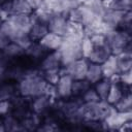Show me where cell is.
Segmentation results:
<instances>
[{
  "label": "cell",
  "mask_w": 132,
  "mask_h": 132,
  "mask_svg": "<svg viewBox=\"0 0 132 132\" xmlns=\"http://www.w3.org/2000/svg\"><path fill=\"white\" fill-rule=\"evenodd\" d=\"M80 41H81L80 37L69 36V35L63 37V42L60 48L58 50L61 56L62 66H66L69 63L79 58H84L80 48Z\"/></svg>",
  "instance_id": "cell-1"
},
{
  "label": "cell",
  "mask_w": 132,
  "mask_h": 132,
  "mask_svg": "<svg viewBox=\"0 0 132 132\" xmlns=\"http://www.w3.org/2000/svg\"><path fill=\"white\" fill-rule=\"evenodd\" d=\"M106 43L112 55L121 54L128 45L131 44V33L121 29H111L105 33Z\"/></svg>",
  "instance_id": "cell-2"
},
{
  "label": "cell",
  "mask_w": 132,
  "mask_h": 132,
  "mask_svg": "<svg viewBox=\"0 0 132 132\" xmlns=\"http://www.w3.org/2000/svg\"><path fill=\"white\" fill-rule=\"evenodd\" d=\"M89 61L86 58H79L71 63H69L66 66H62L61 68V74L67 73L72 77L73 80L76 79H82L86 78L87 70H88Z\"/></svg>",
  "instance_id": "cell-3"
},
{
  "label": "cell",
  "mask_w": 132,
  "mask_h": 132,
  "mask_svg": "<svg viewBox=\"0 0 132 132\" xmlns=\"http://www.w3.org/2000/svg\"><path fill=\"white\" fill-rule=\"evenodd\" d=\"M54 102L55 99L46 95H40L29 99V108L33 113L42 118L52 109Z\"/></svg>",
  "instance_id": "cell-4"
},
{
  "label": "cell",
  "mask_w": 132,
  "mask_h": 132,
  "mask_svg": "<svg viewBox=\"0 0 132 132\" xmlns=\"http://www.w3.org/2000/svg\"><path fill=\"white\" fill-rule=\"evenodd\" d=\"M72 84L73 79L67 73H62L58 82L55 85L56 98L57 99H68L72 96Z\"/></svg>",
  "instance_id": "cell-5"
},
{
  "label": "cell",
  "mask_w": 132,
  "mask_h": 132,
  "mask_svg": "<svg viewBox=\"0 0 132 132\" xmlns=\"http://www.w3.org/2000/svg\"><path fill=\"white\" fill-rule=\"evenodd\" d=\"M131 120H132V111L131 112H120L116 110L103 121L104 130H119V128L125 122L131 121Z\"/></svg>",
  "instance_id": "cell-6"
},
{
  "label": "cell",
  "mask_w": 132,
  "mask_h": 132,
  "mask_svg": "<svg viewBox=\"0 0 132 132\" xmlns=\"http://www.w3.org/2000/svg\"><path fill=\"white\" fill-rule=\"evenodd\" d=\"M48 53V51L42 46L39 41H33L26 50H25V54L24 56L33 64L38 66L39 62L41 61V59Z\"/></svg>",
  "instance_id": "cell-7"
},
{
  "label": "cell",
  "mask_w": 132,
  "mask_h": 132,
  "mask_svg": "<svg viewBox=\"0 0 132 132\" xmlns=\"http://www.w3.org/2000/svg\"><path fill=\"white\" fill-rule=\"evenodd\" d=\"M41 72L46 71V70H52V69H58L62 67L61 63V56L59 51H52L48 52L39 62L37 66Z\"/></svg>",
  "instance_id": "cell-8"
},
{
  "label": "cell",
  "mask_w": 132,
  "mask_h": 132,
  "mask_svg": "<svg viewBox=\"0 0 132 132\" xmlns=\"http://www.w3.org/2000/svg\"><path fill=\"white\" fill-rule=\"evenodd\" d=\"M67 22H68V19L66 15L62 13H53L47 24L48 32H52L64 37L67 29Z\"/></svg>",
  "instance_id": "cell-9"
},
{
  "label": "cell",
  "mask_w": 132,
  "mask_h": 132,
  "mask_svg": "<svg viewBox=\"0 0 132 132\" xmlns=\"http://www.w3.org/2000/svg\"><path fill=\"white\" fill-rule=\"evenodd\" d=\"M125 11H120V10H114V9H106L101 16L102 22L105 24L108 30L111 29H118L120 26V23L123 19Z\"/></svg>",
  "instance_id": "cell-10"
},
{
  "label": "cell",
  "mask_w": 132,
  "mask_h": 132,
  "mask_svg": "<svg viewBox=\"0 0 132 132\" xmlns=\"http://www.w3.org/2000/svg\"><path fill=\"white\" fill-rule=\"evenodd\" d=\"M8 20L11 22V24L14 26V28L18 31L28 32V33L33 23L32 13L31 14H11L10 16H8Z\"/></svg>",
  "instance_id": "cell-11"
},
{
  "label": "cell",
  "mask_w": 132,
  "mask_h": 132,
  "mask_svg": "<svg viewBox=\"0 0 132 132\" xmlns=\"http://www.w3.org/2000/svg\"><path fill=\"white\" fill-rule=\"evenodd\" d=\"M127 92H130V87L124 86L121 82H111L107 97H106V101L109 104L114 105L122 98V96Z\"/></svg>",
  "instance_id": "cell-12"
},
{
  "label": "cell",
  "mask_w": 132,
  "mask_h": 132,
  "mask_svg": "<svg viewBox=\"0 0 132 132\" xmlns=\"http://www.w3.org/2000/svg\"><path fill=\"white\" fill-rule=\"evenodd\" d=\"M116 57H117V63H118L119 73H123V72H126V71L131 70V67H132V51H131V44L128 45L121 54L117 55Z\"/></svg>",
  "instance_id": "cell-13"
},
{
  "label": "cell",
  "mask_w": 132,
  "mask_h": 132,
  "mask_svg": "<svg viewBox=\"0 0 132 132\" xmlns=\"http://www.w3.org/2000/svg\"><path fill=\"white\" fill-rule=\"evenodd\" d=\"M63 42V36L52 33V32H47L40 40L39 43L44 46L48 52L52 51H57L60 48L61 44Z\"/></svg>",
  "instance_id": "cell-14"
},
{
  "label": "cell",
  "mask_w": 132,
  "mask_h": 132,
  "mask_svg": "<svg viewBox=\"0 0 132 132\" xmlns=\"http://www.w3.org/2000/svg\"><path fill=\"white\" fill-rule=\"evenodd\" d=\"M110 55H112L111 51L107 45V43H105L104 45H101V46H94V50L89 56L88 61L92 63L102 64Z\"/></svg>",
  "instance_id": "cell-15"
},
{
  "label": "cell",
  "mask_w": 132,
  "mask_h": 132,
  "mask_svg": "<svg viewBox=\"0 0 132 132\" xmlns=\"http://www.w3.org/2000/svg\"><path fill=\"white\" fill-rule=\"evenodd\" d=\"M16 95H20L18 91V82L10 80L0 81V100H10Z\"/></svg>",
  "instance_id": "cell-16"
},
{
  "label": "cell",
  "mask_w": 132,
  "mask_h": 132,
  "mask_svg": "<svg viewBox=\"0 0 132 132\" xmlns=\"http://www.w3.org/2000/svg\"><path fill=\"white\" fill-rule=\"evenodd\" d=\"M102 72L104 78H110L111 76L116 74H120L118 70V63H117V57L114 55H110L102 64Z\"/></svg>",
  "instance_id": "cell-17"
},
{
  "label": "cell",
  "mask_w": 132,
  "mask_h": 132,
  "mask_svg": "<svg viewBox=\"0 0 132 132\" xmlns=\"http://www.w3.org/2000/svg\"><path fill=\"white\" fill-rule=\"evenodd\" d=\"M102 78H104V77H103L101 64L89 62L88 70H87V74H86V79L93 86L94 84H96L97 81H99Z\"/></svg>",
  "instance_id": "cell-18"
},
{
  "label": "cell",
  "mask_w": 132,
  "mask_h": 132,
  "mask_svg": "<svg viewBox=\"0 0 132 132\" xmlns=\"http://www.w3.org/2000/svg\"><path fill=\"white\" fill-rule=\"evenodd\" d=\"M47 32H48V29H47L46 24H43L41 22L33 20V23H32L30 31H29V35H30L32 41H39Z\"/></svg>",
  "instance_id": "cell-19"
},
{
  "label": "cell",
  "mask_w": 132,
  "mask_h": 132,
  "mask_svg": "<svg viewBox=\"0 0 132 132\" xmlns=\"http://www.w3.org/2000/svg\"><path fill=\"white\" fill-rule=\"evenodd\" d=\"M2 52H3V54H4L7 58H9L11 61H14V60H16V59L23 57L24 54H25V50H24L23 47H21L19 44H16L15 42H12V41H10V42L2 50Z\"/></svg>",
  "instance_id": "cell-20"
},
{
  "label": "cell",
  "mask_w": 132,
  "mask_h": 132,
  "mask_svg": "<svg viewBox=\"0 0 132 132\" xmlns=\"http://www.w3.org/2000/svg\"><path fill=\"white\" fill-rule=\"evenodd\" d=\"M1 120L5 131H22L20 120L16 119L11 112L1 117Z\"/></svg>",
  "instance_id": "cell-21"
},
{
  "label": "cell",
  "mask_w": 132,
  "mask_h": 132,
  "mask_svg": "<svg viewBox=\"0 0 132 132\" xmlns=\"http://www.w3.org/2000/svg\"><path fill=\"white\" fill-rule=\"evenodd\" d=\"M94 15H96L97 18H100L103 15L104 11L106 10L103 0H84L82 3Z\"/></svg>",
  "instance_id": "cell-22"
},
{
  "label": "cell",
  "mask_w": 132,
  "mask_h": 132,
  "mask_svg": "<svg viewBox=\"0 0 132 132\" xmlns=\"http://www.w3.org/2000/svg\"><path fill=\"white\" fill-rule=\"evenodd\" d=\"M12 14H31L33 9L27 0H11Z\"/></svg>",
  "instance_id": "cell-23"
},
{
  "label": "cell",
  "mask_w": 132,
  "mask_h": 132,
  "mask_svg": "<svg viewBox=\"0 0 132 132\" xmlns=\"http://www.w3.org/2000/svg\"><path fill=\"white\" fill-rule=\"evenodd\" d=\"M117 111L120 112H131L132 111V96L131 92L125 93L122 98L113 105Z\"/></svg>",
  "instance_id": "cell-24"
},
{
  "label": "cell",
  "mask_w": 132,
  "mask_h": 132,
  "mask_svg": "<svg viewBox=\"0 0 132 132\" xmlns=\"http://www.w3.org/2000/svg\"><path fill=\"white\" fill-rule=\"evenodd\" d=\"M93 88L95 89L96 93L98 94L100 100H106L109 88H110V81L107 78H102L96 84L93 85Z\"/></svg>",
  "instance_id": "cell-25"
},
{
  "label": "cell",
  "mask_w": 132,
  "mask_h": 132,
  "mask_svg": "<svg viewBox=\"0 0 132 132\" xmlns=\"http://www.w3.org/2000/svg\"><path fill=\"white\" fill-rule=\"evenodd\" d=\"M66 35L82 38V37L85 36V33H84V26H82L81 24H79V23H75V22H72V21H69V20H68L65 36H66Z\"/></svg>",
  "instance_id": "cell-26"
},
{
  "label": "cell",
  "mask_w": 132,
  "mask_h": 132,
  "mask_svg": "<svg viewBox=\"0 0 132 132\" xmlns=\"http://www.w3.org/2000/svg\"><path fill=\"white\" fill-rule=\"evenodd\" d=\"M90 87H92V85L86 78L73 80V84H72V96L80 97L84 94V92L87 91Z\"/></svg>",
  "instance_id": "cell-27"
},
{
  "label": "cell",
  "mask_w": 132,
  "mask_h": 132,
  "mask_svg": "<svg viewBox=\"0 0 132 132\" xmlns=\"http://www.w3.org/2000/svg\"><path fill=\"white\" fill-rule=\"evenodd\" d=\"M11 41L15 42L16 44H19L24 50H26L33 42L28 32H19V33H16L14 35V37L11 39Z\"/></svg>",
  "instance_id": "cell-28"
},
{
  "label": "cell",
  "mask_w": 132,
  "mask_h": 132,
  "mask_svg": "<svg viewBox=\"0 0 132 132\" xmlns=\"http://www.w3.org/2000/svg\"><path fill=\"white\" fill-rule=\"evenodd\" d=\"M62 68V67H61ZM61 68H58V69H52V70H46V71H43L42 72V76L44 78V80L47 82V84H51V85H56L61 76Z\"/></svg>",
  "instance_id": "cell-29"
},
{
  "label": "cell",
  "mask_w": 132,
  "mask_h": 132,
  "mask_svg": "<svg viewBox=\"0 0 132 132\" xmlns=\"http://www.w3.org/2000/svg\"><path fill=\"white\" fill-rule=\"evenodd\" d=\"M80 48H81V54H82V57L88 59L89 56L91 55V53L93 52L94 50V44L92 43L90 37L88 36H84L81 38V41H80Z\"/></svg>",
  "instance_id": "cell-30"
},
{
  "label": "cell",
  "mask_w": 132,
  "mask_h": 132,
  "mask_svg": "<svg viewBox=\"0 0 132 132\" xmlns=\"http://www.w3.org/2000/svg\"><path fill=\"white\" fill-rule=\"evenodd\" d=\"M81 100L84 103H90V102H98L100 101V98L98 96V94L96 93L95 89L92 87H90L87 91L84 92V94L80 96Z\"/></svg>",
  "instance_id": "cell-31"
},
{
  "label": "cell",
  "mask_w": 132,
  "mask_h": 132,
  "mask_svg": "<svg viewBox=\"0 0 132 132\" xmlns=\"http://www.w3.org/2000/svg\"><path fill=\"white\" fill-rule=\"evenodd\" d=\"M11 109H12V103L9 99L0 100V117H3L11 112Z\"/></svg>",
  "instance_id": "cell-32"
},
{
  "label": "cell",
  "mask_w": 132,
  "mask_h": 132,
  "mask_svg": "<svg viewBox=\"0 0 132 132\" xmlns=\"http://www.w3.org/2000/svg\"><path fill=\"white\" fill-rule=\"evenodd\" d=\"M94 46H101L106 43V37L105 34H93L89 36Z\"/></svg>",
  "instance_id": "cell-33"
},
{
  "label": "cell",
  "mask_w": 132,
  "mask_h": 132,
  "mask_svg": "<svg viewBox=\"0 0 132 132\" xmlns=\"http://www.w3.org/2000/svg\"><path fill=\"white\" fill-rule=\"evenodd\" d=\"M120 82L127 87L131 86V70L120 73Z\"/></svg>",
  "instance_id": "cell-34"
},
{
  "label": "cell",
  "mask_w": 132,
  "mask_h": 132,
  "mask_svg": "<svg viewBox=\"0 0 132 132\" xmlns=\"http://www.w3.org/2000/svg\"><path fill=\"white\" fill-rule=\"evenodd\" d=\"M9 42H10L9 37H8L5 33H3V32L0 30V51H2Z\"/></svg>",
  "instance_id": "cell-35"
},
{
  "label": "cell",
  "mask_w": 132,
  "mask_h": 132,
  "mask_svg": "<svg viewBox=\"0 0 132 132\" xmlns=\"http://www.w3.org/2000/svg\"><path fill=\"white\" fill-rule=\"evenodd\" d=\"M131 130H132V120L125 122V123L119 128L118 131H121V132H130Z\"/></svg>",
  "instance_id": "cell-36"
},
{
  "label": "cell",
  "mask_w": 132,
  "mask_h": 132,
  "mask_svg": "<svg viewBox=\"0 0 132 132\" xmlns=\"http://www.w3.org/2000/svg\"><path fill=\"white\" fill-rule=\"evenodd\" d=\"M67 3H68V6H69V9H73V8H76L78 7L79 5H81L84 3V0H66ZM69 10V11H70Z\"/></svg>",
  "instance_id": "cell-37"
},
{
  "label": "cell",
  "mask_w": 132,
  "mask_h": 132,
  "mask_svg": "<svg viewBox=\"0 0 132 132\" xmlns=\"http://www.w3.org/2000/svg\"><path fill=\"white\" fill-rule=\"evenodd\" d=\"M0 131H5V130H4V127H3V124H2L1 117H0Z\"/></svg>",
  "instance_id": "cell-38"
},
{
  "label": "cell",
  "mask_w": 132,
  "mask_h": 132,
  "mask_svg": "<svg viewBox=\"0 0 132 132\" xmlns=\"http://www.w3.org/2000/svg\"><path fill=\"white\" fill-rule=\"evenodd\" d=\"M4 1H5V0H0V5H1V4H2Z\"/></svg>",
  "instance_id": "cell-39"
}]
</instances>
